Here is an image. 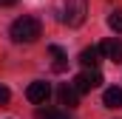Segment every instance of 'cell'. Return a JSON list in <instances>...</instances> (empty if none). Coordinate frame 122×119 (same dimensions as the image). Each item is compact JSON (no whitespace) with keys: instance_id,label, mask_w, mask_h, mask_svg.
Listing matches in <instances>:
<instances>
[{"instance_id":"cell-8","label":"cell","mask_w":122,"mask_h":119,"mask_svg":"<svg viewBox=\"0 0 122 119\" xmlns=\"http://www.w3.org/2000/svg\"><path fill=\"white\" fill-rule=\"evenodd\" d=\"M99 57H102V54H99V48L94 45V48H85V51L80 54V62H82L85 68H97V65H99Z\"/></svg>"},{"instance_id":"cell-6","label":"cell","mask_w":122,"mask_h":119,"mask_svg":"<svg viewBox=\"0 0 122 119\" xmlns=\"http://www.w3.org/2000/svg\"><path fill=\"white\" fill-rule=\"evenodd\" d=\"M60 105L77 108V105H80V94L71 88V85H62V88H60Z\"/></svg>"},{"instance_id":"cell-5","label":"cell","mask_w":122,"mask_h":119,"mask_svg":"<svg viewBox=\"0 0 122 119\" xmlns=\"http://www.w3.org/2000/svg\"><path fill=\"white\" fill-rule=\"evenodd\" d=\"M48 54H51V60H54V62H51V68H54L57 74H62V71L68 68V54L62 51L60 45H48Z\"/></svg>"},{"instance_id":"cell-1","label":"cell","mask_w":122,"mask_h":119,"mask_svg":"<svg viewBox=\"0 0 122 119\" xmlns=\"http://www.w3.org/2000/svg\"><path fill=\"white\" fill-rule=\"evenodd\" d=\"M40 34H43V23L37 20V17H17L14 23H11V40L14 43H37L40 40Z\"/></svg>"},{"instance_id":"cell-11","label":"cell","mask_w":122,"mask_h":119,"mask_svg":"<svg viewBox=\"0 0 122 119\" xmlns=\"http://www.w3.org/2000/svg\"><path fill=\"white\" fill-rule=\"evenodd\" d=\"M82 77H85V82H88V85H91V88H97V85H99V82H102V74H99V71H97V68H91V71H85V74H82Z\"/></svg>"},{"instance_id":"cell-7","label":"cell","mask_w":122,"mask_h":119,"mask_svg":"<svg viewBox=\"0 0 122 119\" xmlns=\"http://www.w3.org/2000/svg\"><path fill=\"white\" fill-rule=\"evenodd\" d=\"M102 105L105 108H122V88H108L102 94Z\"/></svg>"},{"instance_id":"cell-9","label":"cell","mask_w":122,"mask_h":119,"mask_svg":"<svg viewBox=\"0 0 122 119\" xmlns=\"http://www.w3.org/2000/svg\"><path fill=\"white\" fill-rule=\"evenodd\" d=\"M108 26H111L114 34H122V9H117V11L108 14Z\"/></svg>"},{"instance_id":"cell-4","label":"cell","mask_w":122,"mask_h":119,"mask_svg":"<svg viewBox=\"0 0 122 119\" xmlns=\"http://www.w3.org/2000/svg\"><path fill=\"white\" fill-rule=\"evenodd\" d=\"M99 48V54H105L108 60H114V62H122V43L114 37V40H105V43H99L97 45Z\"/></svg>"},{"instance_id":"cell-2","label":"cell","mask_w":122,"mask_h":119,"mask_svg":"<svg viewBox=\"0 0 122 119\" xmlns=\"http://www.w3.org/2000/svg\"><path fill=\"white\" fill-rule=\"evenodd\" d=\"M85 14H88V0H62V23L77 29L85 23Z\"/></svg>"},{"instance_id":"cell-14","label":"cell","mask_w":122,"mask_h":119,"mask_svg":"<svg viewBox=\"0 0 122 119\" xmlns=\"http://www.w3.org/2000/svg\"><path fill=\"white\" fill-rule=\"evenodd\" d=\"M17 0H0V6H14Z\"/></svg>"},{"instance_id":"cell-12","label":"cell","mask_w":122,"mask_h":119,"mask_svg":"<svg viewBox=\"0 0 122 119\" xmlns=\"http://www.w3.org/2000/svg\"><path fill=\"white\" fill-rule=\"evenodd\" d=\"M40 116H46V119H68V114L65 111H40Z\"/></svg>"},{"instance_id":"cell-13","label":"cell","mask_w":122,"mask_h":119,"mask_svg":"<svg viewBox=\"0 0 122 119\" xmlns=\"http://www.w3.org/2000/svg\"><path fill=\"white\" fill-rule=\"evenodd\" d=\"M9 99H11V91L6 85H0V105H9Z\"/></svg>"},{"instance_id":"cell-3","label":"cell","mask_w":122,"mask_h":119,"mask_svg":"<svg viewBox=\"0 0 122 119\" xmlns=\"http://www.w3.org/2000/svg\"><path fill=\"white\" fill-rule=\"evenodd\" d=\"M48 94H51V85H48V82H43V79H37V82H31L29 88H26V99L34 102V105H40V102H46V99H48Z\"/></svg>"},{"instance_id":"cell-10","label":"cell","mask_w":122,"mask_h":119,"mask_svg":"<svg viewBox=\"0 0 122 119\" xmlns=\"http://www.w3.org/2000/svg\"><path fill=\"white\" fill-rule=\"evenodd\" d=\"M71 88L77 91V94H88V91H91V85L85 82V77H82V74H77V77H74V85H71Z\"/></svg>"}]
</instances>
